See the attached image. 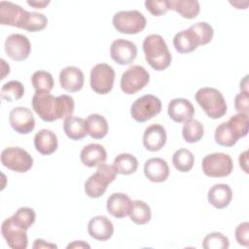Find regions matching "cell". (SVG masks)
Masks as SVG:
<instances>
[{
  "label": "cell",
  "mask_w": 249,
  "mask_h": 249,
  "mask_svg": "<svg viewBox=\"0 0 249 249\" xmlns=\"http://www.w3.org/2000/svg\"><path fill=\"white\" fill-rule=\"evenodd\" d=\"M32 108L44 122H54L72 116L75 102L73 97L67 94L54 97L47 91H35Z\"/></svg>",
  "instance_id": "obj_1"
},
{
  "label": "cell",
  "mask_w": 249,
  "mask_h": 249,
  "mask_svg": "<svg viewBox=\"0 0 249 249\" xmlns=\"http://www.w3.org/2000/svg\"><path fill=\"white\" fill-rule=\"evenodd\" d=\"M143 52L146 61L156 71L169 67L172 55L164 39L159 34L148 35L143 41Z\"/></svg>",
  "instance_id": "obj_2"
},
{
  "label": "cell",
  "mask_w": 249,
  "mask_h": 249,
  "mask_svg": "<svg viewBox=\"0 0 249 249\" xmlns=\"http://www.w3.org/2000/svg\"><path fill=\"white\" fill-rule=\"evenodd\" d=\"M196 101L210 119L217 120L224 117L228 111V106L223 93L209 87L199 89L195 94Z\"/></svg>",
  "instance_id": "obj_3"
},
{
  "label": "cell",
  "mask_w": 249,
  "mask_h": 249,
  "mask_svg": "<svg viewBox=\"0 0 249 249\" xmlns=\"http://www.w3.org/2000/svg\"><path fill=\"white\" fill-rule=\"evenodd\" d=\"M116 176L117 172L113 165L103 163L97 166L95 173L90 175L85 182L86 195L91 198L102 196L107 190V186L115 181Z\"/></svg>",
  "instance_id": "obj_4"
},
{
  "label": "cell",
  "mask_w": 249,
  "mask_h": 249,
  "mask_svg": "<svg viewBox=\"0 0 249 249\" xmlns=\"http://www.w3.org/2000/svg\"><path fill=\"white\" fill-rule=\"evenodd\" d=\"M112 23L115 29L123 34L133 35L144 30L147 24L144 15L137 11H120L113 16Z\"/></svg>",
  "instance_id": "obj_5"
},
{
  "label": "cell",
  "mask_w": 249,
  "mask_h": 249,
  "mask_svg": "<svg viewBox=\"0 0 249 249\" xmlns=\"http://www.w3.org/2000/svg\"><path fill=\"white\" fill-rule=\"evenodd\" d=\"M203 173L207 177L222 178L229 176L232 169L233 163L231 158L225 153H213L206 155L201 162Z\"/></svg>",
  "instance_id": "obj_6"
},
{
  "label": "cell",
  "mask_w": 249,
  "mask_h": 249,
  "mask_svg": "<svg viewBox=\"0 0 249 249\" xmlns=\"http://www.w3.org/2000/svg\"><path fill=\"white\" fill-rule=\"evenodd\" d=\"M161 101L153 94H145L137 98L130 107V115L137 123H145L161 111Z\"/></svg>",
  "instance_id": "obj_7"
},
{
  "label": "cell",
  "mask_w": 249,
  "mask_h": 249,
  "mask_svg": "<svg viewBox=\"0 0 249 249\" xmlns=\"http://www.w3.org/2000/svg\"><path fill=\"white\" fill-rule=\"evenodd\" d=\"M1 163L8 169L25 173L31 169L33 159L27 151L19 147H8L1 153Z\"/></svg>",
  "instance_id": "obj_8"
},
{
  "label": "cell",
  "mask_w": 249,
  "mask_h": 249,
  "mask_svg": "<svg viewBox=\"0 0 249 249\" xmlns=\"http://www.w3.org/2000/svg\"><path fill=\"white\" fill-rule=\"evenodd\" d=\"M150 82L149 72L141 65L128 67L121 77V89L126 94H134Z\"/></svg>",
  "instance_id": "obj_9"
},
{
  "label": "cell",
  "mask_w": 249,
  "mask_h": 249,
  "mask_svg": "<svg viewBox=\"0 0 249 249\" xmlns=\"http://www.w3.org/2000/svg\"><path fill=\"white\" fill-rule=\"evenodd\" d=\"M115 71L113 67L107 63H98L91 68L89 76V84L91 89L98 94L109 93L115 82Z\"/></svg>",
  "instance_id": "obj_10"
},
{
  "label": "cell",
  "mask_w": 249,
  "mask_h": 249,
  "mask_svg": "<svg viewBox=\"0 0 249 249\" xmlns=\"http://www.w3.org/2000/svg\"><path fill=\"white\" fill-rule=\"evenodd\" d=\"M4 49L7 55L16 61L25 60L31 52V44L29 39L18 33L11 34L7 37Z\"/></svg>",
  "instance_id": "obj_11"
},
{
  "label": "cell",
  "mask_w": 249,
  "mask_h": 249,
  "mask_svg": "<svg viewBox=\"0 0 249 249\" xmlns=\"http://www.w3.org/2000/svg\"><path fill=\"white\" fill-rule=\"evenodd\" d=\"M1 233L12 249H26L28 244L26 231L15 224L12 217L3 221Z\"/></svg>",
  "instance_id": "obj_12"
},
{
  "label": "cell",
  "mask_w": 249,
  "mask_h": 249,
  "mask_svg": "<svg viewBox=\"0 0 249 249\" xmlns=\"http://www.w3.org/2000/svg\"><path fill=\"white\" fill-rule=\"evenodd\" d=\"M12 128L19 134H28L35 128V119L30 109L22 106L15 107L9 114Z\"/></svg>",
  "instance_id": "obj_13"
},
{
  "label": "cell",
  "mask_w": 249,
  "mask_h": 249,
  "mask_svg": "<svg viewBox=\"0 0 249 249\" xmlns=\"http://www.w3.org/2000/svg\"><path fill=\"white\" fill-rule=\"evenodd\" d=\"M111 58L120 65L132 63L137 56V47L134 43L124 39H117L110 47Z\"/></svg>",
  "instance_id": "obj_14"
},
{
  "label": "cell",
  "mask_w": 249,
  "mask_h": 249,
  "mask_svg": "<svg viewBox=\"0 0 249 249\" xmlns=\"http://www.w3.org/2000/svg\"><path fill=\"white\" fill-rule=\"evenodd\" d=\"M27 13V11L15 3L6 1L0 2V23L2 25L21 28Z\"/></svg>",
  "instance_id": "obj_15"
},
{
  "label": "cell",
  "mask_w": 249,
  "mask_h": 249,
  "mask_svg": "<svg viewBox=\"0 0 249 249\" xmlns=\"http://www.w3.org/2000/svg\"><path fill=\"white\" fill-rule=\"evenodd\" d=\"M143 145L150 152L161 150L166 143V130L160 124H153L146 127L143 134Z\"/></svg>",
  "instance_id": "obj_16"
},
{
  "label": "cell",
  "mask_w": 249,
  "mask_h": 249,
  "mask_svg": "<svg viewBox=\"0 0 249 249\" xmlns=\"http://www.w3.org/2000/svg\"><path fill=\"white\" fill-rule=\"evenodd\" d=\"M85 77L82 70L75 66H67L59 73L60 87L68 92H77L84 87Z\"/></svg>",
  "instance_id": "obj_17"
},
{
  "label": "cell",
  "mask_w": 249,
  "mask_h": 249,
  "mask_svg": "<svg viewBox=\"0 0 249 249\" xmlns=\"http://www.w3.org/2000/svg\"><path fill=\"white\" fill-rule=\"evenodd\" d=\"M133 201L123 193H114L107 198L106 208L110 215L117 219H123L129 215Z\"/></svg>",
  "instance_id": "obj_18"
},
{
  "label": "cell",
  "mask_w": 249,
  "mask_h": 249,
  "mask_svg": "<svg viewBox=\"0 0 249 249\" xmlns=\"http://www.w3.org/2000/svg\"><path fill=\"white\" fill-rule=\"evenodd\" d=\"M167 114L175 123H185L195 115V108L190 100L182 97L174 98L168 103Z\"/></svg>",
  "instance_id": "obj_19"
},
{
  "label": "cell",
  "mask_w": 249,
  "mask_h": 249,
  "mask_svg": "<svg viewBox=\"0 0 249 249\" xmlns=\"http://www.w3.org/2000/svg\"><path fill=\"white\" fill-rule=\"evenodd\" d=\"M88 232L98 241H106L112 237L114 226L106 216H95L88 224Z\"/></svg>",
  "instance_id": "obj_20"
},
{
  "label": "cell",
  "mask_w": 249,
  "mask_h": 249,
  "mask_svg": "<svg viewBox=\"0 0 249 249\" xmlns=\"http://www.w3.org/2000/svg\"><path fill=\"white\" fill-rule=\"evenodd\" d=\"M170 173L167 162L161 158H152L144 164V174L148 180L154 183L166 181Z\"/></svg>",
  "instance_id": "obj_21"
},
{
  "label": "cell",
  "mask_w": 249,
  "mask_h": 249,
  "mask_svg": "<svg viewBox=\"0 0 249 249\" xmlns=\"http://www.w3.org/2000/svg\"><path fill=\"white\" fill-rule=\"evenodd\" d=\"M80 160L85 166H99L105 163L107 160V152L100 144H89L82 149L80 154Z\"/></svg>",
  "instance_id": "obj_22"
},
{
  "label": "cell",
  "mask_w": 249,
  "mask_h": 249,
  "mask_svg": "<svg viewBox=\"0 0 249 249\" xmlns=\"http://www.w3.org/2000/svg\"><path fill=\"white\" fill-rule=\"evenodd\" d=\"M208 202L217 209L229 206L232 199V191L228 184H216L212 186L207 195Z\"/></svg>",
  "instance_id": "obj_23"
},
{
  "label": "cell",
  "mask_w": 249,
  "mask_h": 249,
  "mask_svg": "<svg viewBox=\"0 0 249 249\" xmlns=\"http://www.w3.org/2000/svg\"><path fill=\"white\" fill-rule=\"evenodd\" d=\"M58 141L54 132L50 129L43 128L34 136V147L37 152L44 156L54 153L57 149Z\"/></svg>",
  "instance_id": "obj_24"
},
{
  "label": "cell",
  "mask_w": 249,
  "mask_h": 249,
  "mask_svg": "<svg viewBox=\"0 0 249 249\" xmlns=\"http://www.w3.org/2000/svg\"><path fill=\"white\" fill-rule=\"evenodd\" d=\"M173 45L179 53H189L197 49L199 42L195 33L188 28L175 34L173 38Z\"/></svg>",
  "instance_id": "obj_25"
},
{
  "label": "cell",
  "mask_w": 249,
  "mask_h": 249,
  "mask_svg": "<svg viewBox=\"0 0 249 249\" xmlns=\"http://www.w3.org/2000/svg\"><path fill=\"white\" fill-rule=\"evenodd\" d=\"M63 130L68 138L75 141L85 138L88 134L86 121L75 116H69L64 119Z\"/></svg>",
  "instance_id": "obj_26"
},
{
  "label": "cell",
  "mask_w": 249,
  "mask_h": 249,
  "mask_svg": "<svg viewBox=\"0 0 249 249\" xmlns=\"http://www.w3.org/2000/svg\"><path fill=\"white\" fill-rule=\"evenodd\" d=\"M86 125L88 134L93 139L104 138L109 130L107 120L99 114H90L87 117Z\"/></svg>",
  "instance_id": "obj_27"
},
{
  "label": "cell",
  "mask_w": 249,
  "mask_h": 249,
  "mask_svg": "<svg viewBox=\"0 0 249 249\" xmlns=\"http://www.w3.org/2000/svg\"><path fill=\"white\" fill-rule=\"evenodd\" d=\"M169 8L187 19L196 18L200 11L199 3L196 0H169Z\"/></svg>",
  "instance_id": "obj_28"
},
{
  "label": "cell",
  "mask_w": 249,
  "mask_h": 249,
  "mask_svg": "<svg viewBox=\"0 0 249 249\" xmlns=\"http://www.w3.org/2000/svg\"><path fill=\"white\" fill-rule=\"evenodd\" d=\"M113 167L116 170L117 174L129 175L137 170L138 160L131 154L122 153L115 158Z\"/></svg>",
  "instance_id": "obj_29"
},
{
  "label": "cell",
  "mask_w": 249,
  "mask_h": 249,
  "mask_svg": "<svg viewBox=\"0 0 249 249\" xmlns=\"http://www.w3.org/2000/svg\"><path fill=\"white\" fill-rule=\"evenodd\" d=\"M204 134L203 124L197 120L190 119L186 121L182 128V136L188 143H196L200 141Z\"/></svg>",
  "instance_id": "obj_30"
},
{
  "label": "cell",
  "mask_w": 249,
  "mask_h": 249,
  "mask_svg": "<svg viewBox=\"0 0 249 249\" xmlns=\"http://www.w3.org/2000/svg\"><path fill=\"white\" fill-rule=\"evenodd\" d=\"M172 163L180 172H189L195 163L194 154L185 148L177 150L172 156Z\"/></svg>",
  "instance_id": "obj_31"
},
{
  "label": "cell",
  "mask_w": 249,
  "mask_h": 249,
  "mask_svg": "<svg viewBox=\"0 0 249 249\" xmlns=\"http://www.w3.org/2000/svg\"><path fill=\"white\" fill-rule=\"evenodd\" d=\"M128 216L130 220L136 225H145L151 220V208L143 200H133L132 208Z\"/></svg>",
  "instance_id": "obj_32"
},
{
  "label": "cell",
  "mask_w": 249,
  "mask_h": 249,
  "mask_svg": "<svg viewBox=\"0 0 249 249\" xmlns=\"http://www.w3.org/2000/svg\"><path fill=\"white\" fill-rule=\"evenodd\" d=\"M227 123L230 129L237 139L245 137L248 134L249 120L247 114L237 113L236 115L231 116Z\"/></svg>",
  "instance_id": "obj_33"
},
{
  "label": "cell",
  "mask_w": 249,
  "mask_h": 249,
  "mask_svg": "<svg viewBox=\"0 0 249 249\" xmlns=\"http://www.w3.org/2000/svg\"><path fill=\"white\" fill-rule=\"evenodd\" d=\"M48 25V18L45 15L37 12H28L21 25V29L28 32H38L45 29Z\"/></svg>",
  "instance_id": "obj_34"
},
{
  "label": "cell",
  "mask_w": 249,
  "mask_h": 249,
  "mask_svg": "<svg viewBox=\"0 0 249 249\" xmlns=\"http://www.w3.org/2000/svg\"><path fill=\"white\" fill-rule=\"evenodd\" d=\"M31 84L35 91L50 92L53 89V78L50 72L39 70L33 73L31 77Z\"/></svg>",
  "instance_id": "obj_35"
},
{
  "label": "cell",
  "mask_w": 249,
  "mask_h": 249,
  "mask_svg": "<svg viewBox=\"0 0 249 249\" xmlns=\"http://www.w3.org/2000/svg\"><path fill=\"white\" fill-rule=\"evenodd\" d=\"M24 94V87L19 81H10L1 89V98L8 102L19 100Z\"/></svg>",
  "instance_id": "obj_36"
},
{
  "label": "cell",
  "mask_w": 249,
  "mask_h": 249,
  "mask_svg": "<svg viewBox=\"0 0 249 249\" xmlns=\"http://www.w3.org/2000/svg\"><path fill=\"white\" fill-rule=\"evenodd\" d=\"M214 138L215 142L223 147H232L238 141V139L233 135V133L230 129L227 122L220 124L216 127Z\"/></svg>",
  "instance_id": "obj_37"
},
{
  "label": "cell",
  "mask_w": 249,
  "mask_h": 249,
  "mask_svg": "<svg viewBox=\"0 0 249 249\" xmlns=\"http://www.w3.org/2000/svg\"><path fill=\"white\" fill-rule=\"evenodd\" d=\"M11 217L15 224L25 231H27L36 220L35 211L30 207H19Z\"/></svg>",
  "instance_id": "obj_38"
},
{
  "label": "cell",
  "mask_w": 249,
  "mask_h": 249,
  "mask_svg": "<svg viewBox=\"0 0 249 249\" xmlns=\"http://www.w3.org/2000/svg\"><path fill=\"white\" fill-rule=\"evenodd\" d=\"M189 28L195 33L196 37L199 42V46H204L211 42L214 35V30L209 23L205 21H200L191 25Z\"/></svg>",
  "instance_id": "obj_39"
},
{
  "label": "cell",
  "mask_w": 249,
  "mask_h": 249,
  "mask_svg": "<svg viewBox=\"0 0 249 249\" xmlns=\"http://www.w3.org/2000/svg\"><path fill=\"white\" fill-rule=\"evenodd\" d=\"M229 246V238L223 233L217 231L208 233L202 241V247L204 249H227Z\"/></svg>",
  "instance_id": "obj_40"
},
{
  "label": "cell",
  "mask_w": 249,
  "mask_h": 249,
  "mask_svg": "<svg viewBox=\"0 0 249 249\" xmlns=\"http://www.w3.org/2000/svg\"><path fill=\"white\" fill-rule=\"evenodd\" d=\"M144 4L146 10L155 17H160L170 10L169 0H147Z\"/></svg>",
  "instance_id": "obj_41"
},
{
  "label": "cell",
  "mask_w": 249,
  "mask_h": 249,
  "mask_svg": "<svg viewBox=\"0 0 249 249\" xmlns=\"http://www.w3.org/2000/svg\"><path fill=\"white\" fill-rule=\"evenodd\" d=\"M248 234H249V223L248 222H243L236 227L234 235H235V239L239 245L248 247V244H249Z\"/></svg>",
  "instance_id": "obj_42"
},
{
  "label": "cell",
  "mask_w": 249,
  "mask_h": 249,
  "mask_svg": "<svg viewBox=\"0 0 249 249\" xmlns=\"http://www.w3.org/2000/svg\"><path fill=\"white\" fill-rule=\"evenodd\" d=\"M234 108L237 113L247 114L249 111V92H241L234 97Z\"/></svg>",
  "instance_id": "obj_43"
},
{
  "label": "cell",
  "mask_w": 249,
  "mask_h": 249,
  "mask_svg": "<svg viewBox=\"0 0 249 249\" xmlns=\"http://www.w3.org/2000/svg\"><path fill=\"white\" fill-rule=\"evenodd\" d=\"M238 161H239V165L242 168V170L245 173H248V151L247 150L240 154V156L238 158Z\"/></svg>",
  "instance_id": "obj_44"
},
{
  "label": "cell",
  "mask_w": 249,
  "mask_h": 249,
  "mask_svg": "<svg viewBox=\"0 0 249 249\" xmlns=\"http://www.w3.org/2000/svg\"><path fill=\"white\" fill-rule=\"evenodd\" d=\"M33 248L34 249H41V248H57V246L53 243H49V242H46L45 240L43 239H36L34 241V244H33Z\"/></svg>",
  "instance_id": "obj_45"
},
{
  "label": "cell",
  "mask_w": 249,
  "mask_h": 249,
  "mask_svg": "<svg viewBox=\"0 0 249 249\" xmlns=\"http://www.w3.org/2000/svg\"><path fill=\"white\" fill-rule=\"evenodd\" d=\"M27 4L35 9H44L50 4V1H27Z\"/></svg>",
  "instance_id": "obj_46"
},
{
  "label": "cell",
  "mask_w": 249,
  "mask_h": 249,
  "mask_svg": "<svg viewBox=\"0 0 249 249\" xmlns=\"http://www.w3.org/2000/svg\"><path fill=\"white\" fill-rule=\"evenodd\" d=\"M70 248H88V249H89L90 246L88 243H86L82 240H79V241H73L72 243L68 244L67 249H70Z\"/></svg>",
  "instance_id": "obj_47"
},
{
  "label": "cell",
  "mask_w": 249,
  "mask_h": 249,
  "mask_svg": "<svg viewBox=\"0 0 249 249\" xmlns=\"http://www.w3.org/2000/svg\"><path fill=\"white\" fill-rule=\"evenodd\" d=\"M240 90L241 92H248V76L247 75L240 81Z\"/></svg>",
  "instance_id": "obj_48"
},
{
  "label": "cell",
  "mask_w": 249,
  "mask_h": 249,
  "mask_svg": "<svg viewBox=\"0 0 249 249\" xmlns=\"http://www.w3.org/2000/svg\"><path fill=\"white\" fill-rule=\"evenodd\" d=\"M0 61H1L2 68H3V72H4V74L2 75V78H1V79L3 80V79H5V77H6L7 75H9V73H10V66H9V64L6 63V61H5L3 58H1Z\"/></svg>",
  "instance_id": "obj_49"
}]
</instances>
